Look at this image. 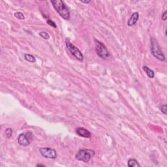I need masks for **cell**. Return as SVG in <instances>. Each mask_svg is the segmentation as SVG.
I'll return each mask as SVG.
<instances>
[{
  "mask_svg": "<svg viewBox=\"0 0 167 167\" xmlns=\"http://www.w3.org/2000/svg\"><path fill=\"white\" fill-rule=\"evenodd\" d=\"M51 3L52 4L55 10L57 12V13L63 19L66 20H69L71 14H70L69 10L66 7L63 2L61 0H54V1H51Z\"/></svg>",
  "mask_w": 167,
  "mask_h": 167,
  "instance_id": "obj_1",
  "label": "cell"
},
{
  "mask_svg": "<svg viewBox=\"0 0 167 167\" xmlns=\"http://www.w3.org/2000/svg\"><path fill=\"white\" fill-rule=\"evenodd\" d=\"M151 51L153 56L157 59L163 61L165 60V56L161 50L157 41L154 37L151 38Z\"/></svg>",
  "mask_w": 167,
  "mask_h": 167,
  "instance_id": "obj_2",
  "label": "cell"
},
{
  "mask_svg": "<svg viewBox=\"0 0 167 167\" xmlns=\"http://www.w3.org/2000/svg\"><path fill=\"white\" fill-rule=\"evenodd\" d=\"M95 155V151L92 149H80V151L76 154L75 158L76 160L84 162V163H88L89 161Z\"/></svg>",
  "mask_w": 167,
  "mask_h": 167,
  "instance_id": "obj_3",
  "label": "cell"
},
{
  "mask_svg": "<svg viewBox=\"0 0 167 167\" xmlns=\"http://www.w3.org/2000/svg\"><path fill=\"white\" fill-rule=\"evenodd\" d=\"M95 51L97 54L103 60H106L110 57V53L103 43L98 40H95Z\"/></svg>",
  "mask_w": 167,
  "mask_h": 167,
  "instance_id": "obj_4",
  "label": "cell"
},
{
  "mask_svg": "<svg viewBox=\"0 0 167 167\" xmlns=\"http://www.w3.org/2000/svg\"><path fill=\"white\" fill-rule=\"evenodd\" d=\"M33 140V135L31 131L22 133L18 136V143L22 146H28Z\"/></svg>",
  "mask_w": 167,
  "mask_h": 167,
  "instance_id": "obj_5",
  "label": "cell"
},
{
  "mask_svg": "<svg viewBox=\"0 0 167 167\" xmlns=\"http://www.w3.org/2000/svg\"><path fill=\"white\" fill-rule=\"evenodd\" d=\"M65 44H66L67 49L73 55L74 57L76 60H79V61H82L83 59H84V56H83L82 54V52H80V50L77 47H76L75 45L71 44V42L69 41V39L66 38V39H65Z\"/></svg>",
  "mask_w": 167,
  "mask_h": 167,
  "instance_id": "obj_6",
  "label": "cell"
},
{
  "mask_svg": "<svg viewBox=\"0 0 167 167\" xmlns=\"http://www.w3.org/2000/svg\"><path fill=\"white\" fill-rule=\"evenodd\" d=\"M39 152L44 157L48 159H55L57 157V153L55 149L49 148H41L39 149Z\"/></svg>",
  "mask_w": 167,
  "mask_h": 167,
  "instance_id": "obj_7",
  "label": "cell"
},
{
  "mask_svg": "<svg viewBox=\"0 0 167 167\" xmlns=\"http://www.w3.org/2000/svg\"><path fill=\"white\" fill-rule=\"evenodd\" d=\"M76 133L78 136L83 138L89 139L91 136V134L89 130L83 127H78L76 129Z\"/></svg>",
  "mask_w": 167,
  "mask_h": 167,
  "instance_id": "obj_8",
  "label": "cell"
},
{
  "mask_svg": "<svg viewBox=\"0 0 167 167\" xmlns=\"http://www.w3.org/2000/svg\"><path fill=\"white\" fill-rule=\"evenodd\" d=\"M139 18V14L138 12H134L130 16V19L127 22V25L129 26H133L137 22Z\"/></svg>",
  "mask_w": 167,
  "mask_h": 167,
  "instance_id": "obj_9",
  "label": "cell"
},
{
  "mask_svg": "<svg viewBox=\"0 0 167 167\" xmlns=\"http://www.w3.org/2000/svg\"><path fill=\"white\" fill-rule=\"evenodd\" d=\"M143 70L145 71V72L146 73V75L149 76V78H154V76H155V73H154V72L151 69H149V67L147 66H144L143 67Z\"/></svg>",
  "mask_w": 167,
  "mask_h": 167,
  "instance_id": "obj_10",
  "label": "cell"
},
{
  "mask_svg": "<svg viewBox=\"0 0 167 167\" xmlns=\"http://www.w3.org/2000/svg\"><path fill=\"white\" fill-rule=\"evenodd\" d=\"M127 164H128V166L129 167H136V166L140 167V165L139 164L137 161L135 159H129V160L128 161Z\"/></svg>",
  "mask_w": 167,
  "mask_h": 167,
  "instance_id": "obj_11",
  "label": "cell"
},
{
  "mask_svg": "<svg viewBox=\"0 0 167 167\" xmlns=\"http://www.w3.org/2000/svg\"><path fill=\"white\" fill-rule=\"evenodd\" d=\"M24 57L27 61H28L29 62L31 63H35L36 59L34 56L33 55L28 54H26L24 55Z\"/></svg>",
  "mask_w": 167,
  "mask_h": 167,
  "instance_id": "obj_12",
  "label": "cell"
},
{
  "mask_svg": "<svg viewBox=\"0 0 167 167\" xmlns=\"http://www.w3.org/2000/svg\"><path fill=\"white\" fill-rule=\"evenodd\" d=\"M39 35L41 37L47 40V39H49V38H50V35H49L48 33L45 32V31H41V32L39 33Z\"/></svg>",
  "mask_w": 167,
  "mask_h": 167,
  "instance_id": "obj_13",
  "label": "cell"
},
{
  "mask_svg": "<svg viewBox=\"0 0 167 167\" xmlns=\"http://www.w3.org/2000/svg\"><path fill=\"white\" fill-rule=\"evenodd\" d=\"M14 16L16 18H17L19 20H24L25 19V16L24 15V14L21 12H15Z\"/></svg>",
  "mask_w": 167,
  "mask_h": 167,
  "instance_id": "obj_14",
  "label": "cell"
},
{
  "mask_svg": "<svg viewBox=\"0 0 167 167\" xmlns=\"http://www.w3.org/2000/svg\"><path fill=\"white\" fill-rule=\"evenodd\" d=\"M12 133H13V130H12V129L11 128H8V129H6L5 130V135L8 139L11 138L12 135Z\"/></svg>",
  "mask_w": 167,
  "mask_h": 167,
  "instance_id": "obj_15",
  "label": "cell"
},
{
  "mask_svg": "<svg viewBox=\"0 0 167 167\" xmlns=\"http://www.w3.org/2000/svg\"><path fill=\"white\" fill-rule=\"evenodd\" d=\"M46 22H47L48 24L50 25V26H52V27H54V28H56V27H57V26H56V23H55L54 22H53L52 20H47Z\"/></svg>",
  "mask_w": 167,
  "mask_h": 167,
  "instance_id": "obj_16",
  "label": "cell"
},
{
  "mask_svg": "<svg viewBox=\"0 0 167 167\" xmlns=\"http://www.w3.org/2000/svg\"><path fill=\"white\" fill-rule=\"evenodd\" d=\"M161 110L162 113L164 114V115H166L167 114V106L166 105H163L161 108Z\"/></svg>",
  "mask_w": 167,
  "mask_h": 167,
  "instance_id": "obj_17",
  "label": "cell"
},
{
  "mask_svg": "<svg viewBox=\"0 0 167 167\" xmlns=\"http://www.w3.org/2000/svg\"><path fill=\"white\" fill-rule=\"evenodd\" d=\"M162 20H163V21H166L167 19V12L166 11H165V12L163 13V14L162 15V17H161Z\"/></svg>",
  "mask_w": 167,
  "mask_h": 167,
  "instance_id": "obj_18",
  "label": "cell"
},
{
  "mask_svg": "<svg viewBox=\"0 0 167 167\" xmlns=\"http://www.w3.org/2000/svg\"><path fill=\"white\" fill-rule=\"evenodd\" d=\"M80 2L83 3H90V1H80Z\"/></svg>",
  "mask_w": 167,
  "mask_h": 167,
  "instance_id": "obj_19",
  "label": "cell"
},
{
  "mask_svg": "<svg viewBox=\"0 0 167 167\" xmlns=\"http://www.w3.org/2000/svg\"><path fill=\"white\" fill-rule=\"evenodd\" d=\"M37 166H45V165H43V164H37Z\"/></svg>",
  "mask_w": 167,
  "mask_h": 167,
  "instance_id": "obj_20",
  "label": "cell"
}]
</instances>
